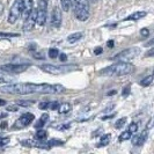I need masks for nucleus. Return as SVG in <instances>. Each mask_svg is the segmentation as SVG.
Instances as JSON below:
<instances>
[{
	"label": "nucleus",
	"mask_w": 154,
	"mask_h": 154,
	"mask_svg": "<svg viewBox=\"0 0 154 154\" xmlns=\"http://www.w3.org/2000/svg\"><path fill=\"white\" fill-rule=\"evenodd\" d=\"M1 93L12 95H29V94H62L65 92V87L62 85L51 84H30V82H17L7 84L1 87Z\"/></svg>",
	"instance_id": "obj_1"
},
{
	"label": "nucleus",
	"mask_w": 154,
	"mask_h": 154,
	"mask_svg": "<svg viewBox=\"0 0 154 154\" xmlns=\"http://www.w3.org/2000/svg\"><path fill=\"white\" fill-rule=\"evenodd\" d=\"M133 71H134V66L131 63L117 62L108 67L101 69L100 74L103 77H123L132 73Z\"/></svg>",
	"instance_id": "obj_2"
},
{
	"label": "nucleus",
	"mask_w": 154,
	"mask_h": 154,
	"mask_svg": "<svg viewBox=\"0 0 154 154\" xmlns=\"http://www.w3.org/2000/svg\"><path fill=\"white\" fill-rule=\"evenodd\" d=\"M73 12L79 21H86L89 19L91 5L89 0H73Z\"/></svg>",
	"instance_id": "obj_3"
},
{
	"label": "nucleus",
	"mask_w": 154,
	"mask_h": 154,
	"mask_svg": "<svg viewBox=\"0 0 154 154\" xmlns=\"http://www.w3.org/2000/svg\"><path fill=\"white\" fill-rule=\"evenodd\" d=\"M39 69L43 72L49 73V74H54V75H59V74H64V73H69L71 71L77 69V66H72V65H52V64H42L39 65Z\"/></svg>",
	"instance_id": "obj_4"
},
{
	"label": "nucleus",
	"mask_w": 154,
	"mask_h": 154,
	"mask_svg": "<svg viewBox=\"0 0 154 154\" xmlns=\"http://www.w3.org/2000/svg\"><path fill=\"white\" fill-rule=\"evenodd\" d=\"M139 54H140V49L137 48V46H132V48H129V49H125L123 51H121L119 54H115L111 58V60H114V62L130 63L136 57H138Z\"/></svg>",
	"instance_id": "obj_5"
},
{
	"label": "nucleus",
	"mask_w": 154,
	"mask_h": 154,
	"mask_svg": "<svg viewBox=\"0 0 154 154\" xmlns=\"http://www.w3.org/2000/svg\"><path fill=\"white\" fill-rule=\"evenodd\" d=\"M23 6H24V0H14L11 11H9V14H8V23L14 24L21 17L23 13Z\"/></svg>",
	"instance_id": "obj_6"
},
{
	"label": "nucleus",
	"mask_w": 154,
	"mask_h": 154,
	"mask_svg": "<svg viewBox=\"0 0 154 154\" xmlns=\"http://www.w3.org/2000/svg\"><path fill=\"white\" fill-rule=\"evenodd\" d=\"M30 67V64H27V63H12V64H5V65H1L0 69H4L8 73H12V74H16V73H22L24 71Z\"/></svg>",
	"instance_id": "obj_7"
},
{
	"label": "nucleus",
	"mask_w": 154,
	"mask_h": 154,
	"mask_svg": "<svg viewBox=\"0 0 154 154\" xmlns=\"http://www.w3.org/2000/svg\"><path fill=\"white\" fill-rule=\"evenodd\" d=\"M37 24L44 26L46 22V15H48V1L46 0H37Z\"/></svg>",
	"instance_id": "obj_8"
},
{
	"label": "nucleus",
	"mask_w": 154,
	"mask_h": 154,
	"mask_svg": "<svg viewBox=\"0 0 154 154\" xmlns=\"http://www.w3.org/2000/svg\"><path fill=\"white\" fill-rule=\"evenodd\" d=\"M37 23V12L36 9H34L30 13V15L27 19H24V23H23L22 30L23 31H30L34 29L35 24Z\"/></svg>",
	"instance_id": "obj_9"
},
{
	"label": "nucleus",
	"mask_w": 154,
	"mask_h": 154,
	"mask_svg": "<svg viewBox=\"0 0 154 154\" xmlns=\"http://www.w3.org/2000/svg\"><path fill=\"white\" fill-rule=\"evenodd\" d=\"M21 144L26 147H37V148H42V149H49L50 145L49 143H44L37 139H27V140H21Z\"/></svg>",
	"instance_id": "obj_10"
},
{
	"label": "nucleus",
	"mask_w": 154,
	"mask_h": 154,
	"mask_svg": "<svg viewBox=\"0 0 154 154\" xmlns=\"http://www.w3.org/2000/svg\"><path fill=\"white\" fill-rule=\"evenodd\" d=\"M63 20V13L62 9L58 7V6H54L52 9V13H51V26L54 28H59L60 24H62Z\"/></svg>",
	"instance_id": "obj_11"
},
{
	"label": "nucleus",
	"mask_w": 154,
	"mask_h": 154,
	"mask_svg": "<svg viewBox=\"0 0 154 154\" xmlns=\"http://www.w3.org/2000/svg\"><path fill=\"white\" fill-rule=\"evenodd\" d=\"M34 118H35V116L31 112H26V114H23L19 117V119H17V122L15 123L14 126L15 128H26V126H28L32 123Z\"/></svg>",
	"instance_id": "obj_12"
},
{
	"label": "nucleus",
	"mask_w": 154,
	"mask_h": 154,
	"mask_svg": "<svg viewBox=\"0 0 154 154\" xmlns=\"http://www.w3.org/2000/svg\"><path fill=\"white\" fill-rule=\"evenodd\" d=\"M14 81H16V77L12 73H8L4 69H0V84H13Z\"/></svg>",
	"instance_id": "obj_13"
},
{
	"label": "nucleus",
	"mask_w": 154,
	"mask_h": 154,
	"mask_svg": "<svg viewBox=\"0 0 154 154\" xmlns=\"http://www.w3.org/2000/svg\"><path fill=\"white\" fill-rule=\"evenodd\" d=\"M147 136H148L147 130L143 131L141 133H139V134L134 136V137L132 138V144H133L134 146H143V145L145 144V141H146Z\"/></svg>",
	"instance_id": "obj_14"
},
{
	"label": "nucleus",
	"mask_w": 154,
	"mask_h": 154,
	"mask_svg": "<svg viewBox=\"0 0 154 154\" xmlns=\"http://www.w3.org/2000/svg\"><path fill=\"white\" fill-rule=\"evenodd\" d=\"M34 11V2L32 0H24V6H23V19H27L30 15V13Z\"/></svg>",
	"instance_id": "obj_15"
},
{
	"label": "nucleus",
	"mask_w": 154,
	"mask_h": 154,
	"mask_svg": "<svg viewBox=\"0 0 154 154\" xmlns=\"http://www.w3.org/2000/svg\"><path fill=\"white\" fill-rule=\"evenodd\" d=\"M38 108L42 110L45 109H51V110H58L59 108V103L57 101H51V102H41L38 104Z\"/></svg>",
	"instance_id": "obj_16"
},
{
	"label": "nucleus",
	"mask_w": 154,
	"mask_h": 154,
	"mask_svg": "<svg viewBox=\"0 0 154 154\" xmlns=\"http://www.w3.org/2000/svg\"><path fill=\"white\" fill-rule=\"evenodd\" d=\"M146 14H147L146 12H136V13H133L131 15H129L128 17H125L124 21H138L140 19L145 17Z\"/></svg>",
	"instance_id": "obj_17"
},
{
	"label": "nucleus",
	"mask_w": 154,
	"mask_h": 154,
	"mask_svg": "<svg viewBox=\"0 0 154 154\" xmlns=\"http://www.w3.org/2000/svg\"><path fill=\"white\" fill-rule=\"evenodd\" d=\"M49 121V115L48 114H43L39 117V119L35 123V129H42L43 126H45L46 122Z\"/></svg>",
	"instance_id": "obj_18"
},
{
	"label": "nucleus",
	"mask_w": 154,
	"mask_h": 154,
	"mask_svg": "<svg viewBox=\"0 0 154 154\" xmlns=\"http://www.w3.org/2000/svg\"><path fill=\"white\" fill-rule=\"evenodd\" d=\"M82 38V32H74V34H71L69 37H67V42L73 44V43H77L78 41Z\"/></svg>",
	"instance_id": "obj_19"
},
{
	"label": "nucleus",
	"mask_w": 154,
	"mask_h": 154,
	"mask_svg": "<svg viewBox=\"0 0 154 154\" xmlns=\"http://www.w3.org/2000/svg\"><path fill=\"white\" fill-rule=\"evenodd\" d=\"M110 140H111V134H104V136H102V137H101L100 143H99V145H97V147L107 146V145H109Z\"/></svg>",
	"instance_id": "obj_20"
},
{
	"label": "nucleus",
	"mask_w": 154,
	"mask_h": 154,
	"mask_svg": "<svg viewBox=\"0 0 154 154\" xmlns=\"http://www.w3.org/2000/svg\"><path fill=\"white\" fill-rule=\"evenodd\" d=\"M48 138V132L45 130H42V129H38L36 134H35V139L37 140H41V141H44L45 139Z\"/></svg>",
	"instance_id": "obj_21"
},
{
	"label": "nucleus",
	"mask_w": 154,
	"mask_h": 154,
	"mask_svg": "<svg viewBox=\"0 0 154 154\" xmlns=\"http://www.w3.org/2000/svg\"><path fill=\"white\" fill-rule=\"evenodd\" d=\"M154 81V74L152 73L151 75H147L141 81H140V85L143 86V87H147V86H149L152 82Z\"/></svg>",
	"instance_id": "obj_22"
},
{
	"label": "nucleus",
	"mask_w": 154,
	"mask_h": 154,
	"mask_svg": "<svg viewBox=\"0 0 154 154\" xmlns=\"http://www.w3.org/2000/svg\"><path fill=\"white\" fill-rule=\"evenodd\" d=\"M69 110H71V104H69V103L59 104V108H58V112H59V114H67Z\"/></svg>",
	"instance_id": "obj_23"
},
{
	"label": "nucleus",
	"mask_w": 154,
	"mask_h": 154,
	"mask_svg": "<svg viewBox=\"0 0 154 154\" xmlns=\"http://www.w3.org/2000/svg\"><path fill=\"white\" fill-rule=\"evenodd\" d=\"M131 136H132V132H130L129 130H126V131H124L121 133V136L118 137V141H125V140H129V139H131Z\"/></svg>",
	"instance_id": "obj_24"
},
{
	"label": "nucleus",
	"mask_w": 154,
	"mask_h": 154,
	"mask_svg": "<svg viewBox=\"0 0 154 154\" xmlns=\"http://www.w3.org/2000/svg\"><path fill=\"white\" fill-rule=\"evenodd\" d=\"M72 1H73V0H60L62 9L64 11V12H69V7L72 6Z\"/></svg>",
	"instance_id": "obj_25"
},
{
	"label": "nucleus",
	"mask_w": 154,
	"mask_h": 154,
	"mask_svg": "<svg viewBox=\"0 0 154 154\" xmlns=\"http://www.w3.org/2000/svg\"><path fill=\"white\" fill-rule=\"evenodd\" d=\"M49 57L51 58V59H54V58H57L58 56H59V51H58V49H56V48H51L50 50H49Z\"/></svg>",
	"instance_id": "obj_26"
},
{
	"label": "nucleus",
	"mask_w": 154,
	"mask_h": 154,
	"mask_svg": "<svg viewBox=\"0 0 154 154\" xmlns=\"http://www.w3.org/2000/svg\"><path fill=\"white\" fill-rule=\"evenodd\" d=\"M20 34H14V32H0V37L2 38H11V37H19Z\"/></svg>",
	"instance_id": "obj_27"
},
{
	"label": "nucleus",
	"mask_w": 154,
	"mask_h": 154,
	"mask_svg": "<svg viewBox=\"0 0 154 154\" xmlns=\"http://www.w3.org/2000/svg\"><path fill=\"white\" fill-rule=\"evenodd\" d=\"M125 123H126V117H122V118H119L115 123V128L116 129H122L125 125Z\"/></svg>",
	"instance_id": "obj_28"
},
{
	"label": "nucleus",
	"mask_w": 154,
	"mask_h": 154,
	"mask_svg": "<svg viewBox=\"0 0 154 154\" xmlns=\"http://www.w3.org/2000/svg\"><path fill=\"white\" fill-rule=\"evenodd\" d=\"M48 143H49V145H50L51 147L52 146H62V145H64V141L58 140V139H51V140H49Z\"/></svg>",
	"instance_id": "obj_29"
},
{
	"label": "nucleus",
	"mask_w": 154,
	"mask_h": 154,
	"mask_svg": "<svg viewBox=\"0 0 154 154\" xmlns=\"http://www.w3.org/2000/svg\"><path fill=\"white\" fill-rule=\"evenodd\" d=\"M34 103V101H17L16 102V104L17 106H22V107H29V106H31Z\"/></svg>",
	"instance_id": "obj_30"
},
{
	"label": "nucleus",
	"mask_w": 154,
	"mask_h": 154,
	"mask_svg": "<svg viewBox=\"0 0 154 154\" xmlns=\"http://www.w3.org/2000/svg\"><path fill=\"white\" fill-rule=\"evenodd\" d=\"M130 132H132V133H136L137 132V130H138V124L134 123V122H132L130 125H129V129H128Z\"/></svg>",
	"instance_id": "obj_31"
},
{
	"label": "nucleus",
	"mask_w": 154,
	"mask_h": 154,
	"mask_svg": "<svg viewBox=\"0 0 154 154\" xmlns=\"http://www.w3.org/2000/svg\"><path fill=\"white\" fill-rule=\"evenodd\" d=\"M9 143V138L8 137H5V138H0V147H4L8 145Z\"/></svg>",
	"instance_id": "obj_32"
},
{
	"label": "nucleus",
	"mask_w": 154,
	"mask_h": 154,
	"mask_svg": "<svg viewBox=\"0 0 154 154\" xmlns=\"http://www.w3.org/2000/svg\"><path fill=\"white\" fill-rule=\"evenodd\" d=\"M69 126H71V124H69V123L63 124V125H59V126L57 128V130H59V131H64V130H67V129H69Z\"/></svg>",
	"instance_id": "obj_33"
},
{
	"label": "nucleus",
	"mask_w": 154,
	"mask_h": 154,
	"mask_svg": "<svg viewBox=\"0 0 154 154\" xmlns=\"http://www.w3.org/2000/svg\"><path fill=\"white\" fill-rule=\"evenodd\" d=\"M129 94H130V86H126V87H124L123 91H122V95H123L124 97H126Z\"/></svg>",
	"instance_id": "obj_34"
},
{
	"label": "nucleus",
	"mask_w": 154,
	"mask_h": 154,
	"mask_svg": "<svg viewBox=\"0 0 154 154\" xmlns=\"http://www.w3.org/2000/svg\"><path fill=\"white\" fill-rule=\"evenodd\" d=\"M7 111H11V112H15V111H19V106L16 107V106H9V107H7Z\"/></svg>",
	"instance_id": "obj_35"
},
{
	"label": "nucleus",
	"mask_w": 154,
	"mask_h": 154,
	"mask_svg": "<svg viewBox=\"0 0 154 154\" xmlns=\"http://www.w3.org/2000/svg\"><path fill=\"white\" fill-rule=\"evenodd\" d=\"M140 34H141L143 37H147V36L149 35V30H148L147 28H143V29L140 30Z\"/></svg>",
	"instance_id": "obj_36"
},
{
	"label": "nucleus",
	"mask_w": 154,
	"mask_h": 154,
	"mask_svg": "<svg viewBox=\"0 0 154 154\" xmlns=\"http://www.w3.org/2000/svg\"><path fill=\"white\" fill-rule=\"evenodd\" d=\"M103 52V49L101 48V46H96L95 49H94V54H96V56H99V54H101Z\"/></svg>",
	"instance_id": "obj_37"
},
{
	"label": "nucleus",
	"mask_w": 154,
	"mask_h": 154,
	"mask_svg": "<svg viewBox=\"0 0 154 154\" xmlns=\"http://www.w3.org/2000/svg\"><path fill=\"white\" fill-rule=\"evenodd\" d=\"M59 59H60V62H66V60H67V56H66V54H59Z\"/></svg>",
	"instance_id": "obj_38"
},
{
	"label": "nucleus",
	"mask_w": 154,
	"mask_h": 154,
	"mask_svg": "<svg viewBox=\"0 0 154 154\" xmlns=\"http://www.w3.org/2000/svg\"><path fill=\"white\" fill-rule=\"evenodd\" d=\"M153 56H154V45L151 50H148L146 52V57H153Z\"/></svg>",
	"instance_id": "obj_39"
},
{
	"label": "nucleus",
	"mask_w": 154,
	"mask_h": 154,
	"mask_svg": "<svg viewBox=\"0 0 154 154\" xmlns=\"http://www.w3.org/2000/svg\"><path fill=\"white\" fill-rule=\"evenodd\" d=\"M151 45H154V37L151 41H148L146 44H145V46H151Z\"/></svg>",
	"instance_id": "obj_40"
},
{
	"label": "nucleus",
	"mask_w": 154,
	"mask_h": 154,
	"mask_svg": "<svg viewBox=\"0 0 154 154\" xmlns=\"http://www.w3.org/2000/svg\"><path fill=\"white\" fill-rule=\"evenodd\" d=\"M108 46L109 48H114V41H112V39L108 42Z\"/></svg>",
	"instance_id": "obj_41"
},
{
	"label": "nucleus",
	"mask_w": 154,
	"mask_h": 154,
	"mask_svg": "<svg viewBox=\"0 0 154 154\" xmlns=\"http://www.w3.org/2000/svg\"><path fill=\"white\" fill-rule=\"evenodd\" d=\"M6 125H7V122H4V123L0 124V129H4V128H6Z\"/></svg>",
	"instance_id": "obj_42"
},
{
	"label": "nucleus",
	"mask_w": 154,
	"mask_h": 154,
	"mask_svg": "<svg viewBox=\"0 0 154 154\" xmlns=\"http://www.w3.org/2000/svg\"><path fill=\"white\" fill-rule=\"evenodd\" d=\"M6 104V101L5 100H0V107H2V106H5Z\"/></svg>",
	"instance_id": "obj_43"
},
{
	"label": "nucleus",
	"mask_w": 154,
	"mask_h": 154,
	"mask_svg": "<svg viewBox=\"0 0 154 154\" xmlns=\"http://www.w3.org/2000/svg\"><path fill=\"white\" fill-rule=\"evenodd\" d=\"M93 1H97V0H93Z\"/></svg>",
	"instance_id": "obj_44"
}]
</instances>
